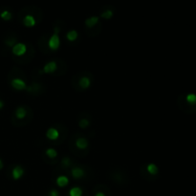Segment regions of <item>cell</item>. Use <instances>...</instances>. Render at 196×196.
<instances>
[{"label": "cell", "instance_id": "cell-1", "mask_svg": "<svg viewBox=\"0 0 196 196\" xmlns=\"http://www.w3.org/2000/svg\"><path fill=\"white\" fill-rule=\"evenodd\" d=\"M182 106L189 113L196 112V94L187 93L182 98Z\"/></svg>", "mask_w": 196, "mask_h": 196}, {"label": "cell", "instance_id": "cell-2", "mask_svg": "<svg viewBox=\"0 0 196 196\" xmlns=\"http://www.w3.org/2000/svg\"><path fill=\"white\" fill-rule=\"evenodd\" d=\"M58 32H59V29L57 27H56L55 30H54V34L52 35V37H50V39L48 41V46L53 51H56L59 48V45H60V39H59Z\"/></svg>", "mask_w": 196, "mask_h": 196}, {"label": "cell", "instance_id": "cell-3", "mask_svg": "<svg viewBox=\"0 0 196 196\" xmlns=\"http://www.w3.org/2000/svg\"><path fill=\"white\" fill-rule=\"evenodd\" d=\"M27 51V46L24 43H17L13 45L12 47V53L13 55H16L17 56H23Z\"/></svg>", "mask_w": 196, "mask_h": 196}, {"label": "cell", "instance_id": "cell-4", "mask_svg": "<svg viewBox=\"0 0 196 196\" xmlns=\"http://www.w3.org/2000/svg\"><path fill=\"white\" fill-rule=\"evenodd\" d=\"M12 86L17 90H24L27 88L26 82L21 79H13L12 81Z\"/></svg>", "mask_w": 196, "mask_h": 196}, {"label": "cell", "instance_id": "cell-5", "mask_svg": "<svg viewBox=\"0 0 196 196\" xmlns=\"http://www.w3.org/2000/svg\"><path fill=\"white\" fill-rule=\"evenodd\" d=\"M22 22L26 27H34L37 23V20L33 14H26V16L23 17Z\"/></svg>", "mask_w": 196, "mask_h": 196}, {"label": "cell", "instance_id": "cell-6", "mask_svg": "<svg viewBox=\"0 0 196 196\" xmlns=\"http://www.w3.org/2000/svg\"><path fill=\"white\" fill-rule=\"evenodd\" d=\"M12 178L14 180H19L23 175H24V169L20 165H17L16 168H13L12 172Z\"/></svg>", "mask_w": 196, "mask_h": 196}, {"label": "cell", "instance_id": "cell-7", "mask_svg": "<svg viewBox=\"0 0 196 196\" xmlns=\"http://www.w3.org/2000/svg\"><path fill=\"white\" fill-rule=\"evenodd\" d=\"M57 68V64L56 61H50L48 62L47 64H45L44 67H43V72L46 73V74H51V73H54Z\"/></svg>", "mask_w": 196, "mask_h": 196}, {"label": "cell", "instance_id": "cell-8", "mask_svg": "<svg viewBox=\"0 0 196 196\" xmlns=\"http://www.w3.org/2000/svg\"><path fill=\"white\" fill-rule=\"evenodd\" d=\"M59 136V132L57 129H56L55 127H51L47 130L46 132V137L49 140H56Z\"/></svg>", "mask_w": 196, "mask_h": 196}, {"label": "cell", "instance_id": "cell-9", "mask_svg": "<svg viewBox=\"0 0 196 196\" xmlns=\"http://www.w3.org/2000/svg\"><path fill=\"white\" fill-rule=\"evenodd\" d=\"M56 183L59 188H64L69 184V179H68V177H66L64 175L58 176L56 180Z\"/></svg>", "mask_w": 196, "mask_h": 196}, {"label": "cell", "instance_id": "cell-10", "mask_svg": "<svg viewBox=\"0 0 196 196\" xmlns=\"http://www.w3.org/2000/svg\"><path fill=\"white\" fill-rule=\"evenodd\" d=\"M71 174H72V176L75 179H81V178H82L84 176L85 171L82 169H81V168H74L71 170Z\"/></svg>", "mask_w": 196, "mask_h": 196}, {"label": "cell", "instance_id": "cell-11", "mask_svg": "<svg viewBox=\"0 0 196 196\" xmlns=\"http://www.w3.org/2000/svg\"><path fill=\"white\" fill-rule=\"evenodd\" d=\"M99 22L98 17H90L85 20V25L87 28H93L95 25H97Z\"/></svg>", "mask_w": 196, "mask_h": 196}, {"label": "cell", "instance_id": "cell-12", "mask_svg": "<svg viewBox=\"0 0 196 196\" xmlns=\"http://www.w3.org/2000/svg\"><path fill=\"white\" fill-rule=\"evenodd\" d=\"M88 141L85 138H78L76 141V146L80 149H85L86 147H88Z\"/></svg>", "mask_w": 196, "mask_h": 196}, {"label": "cell", "instance_id": "cell-13", "mask_svg": "<svg viewBox=\"0 0 196 196\" xmlns=\"http://www.w3.org/2000/svg\"><path fill=\"white\" fill-rule=\"evenodd\" d=\"M113 13H114L113 10L110 9V8H108V7H106V8H105V9L100 12V17H101L102 18H104V19H110V18L113 17Z\"/></svg>", "mask_w": 196, "mask_h": 196}, {"label": "cell", "instance_id": "cell-14", "mask_svg": "<svg viewBox=\"0 0 196 196\" xmlns=\"http://www.w3.org/2000/svg\"><path fill=\"white\" fill-rule=\"evenodd\" d=\"M16 117L17 118V119H24L25 117H26V115H27V110H26V108L25 107H23V106H19V107H17V110H16Z\"/></svg>", "mask_w": 196, "mask_h": 196}, {"label": "cell", "instance_id": "cell-15", "mask_svg": "<svg viewBox=\"0 0 196 196\" xmlns=\"http://www.w3.org/2000/svg\"><path fill=\"white\" fill-rule=\"evenodd\" d=\"M79 83H80V85H81V88L87 89V88L90 87V85H91V81H90L89 78H87V77H82L80 80V82Z\"/></svg>", "mask_w": 196, "mask_h": 196}, {"label": "cell", "instance_id": "cell-16", "mask_svg": "<svg viewBox=\"0 0 196 196\" xmlns=\"http://www.w3.org/2000/svg\"><path fill=\"white\" fill-rule=\"evenodd\" d=\"M146 169L150 174H152V175H156L159 172V169L155 164H148L146 167Z\"/></svg>", "mask_w": 196, "mask_h": 196}, {"label": "cell", "instance_id": "cell-17", "mask_svg": "<svg viewBox=\"0 0 196 196\" xmlns=\"http://www.w3.org/2000/svg\"><path fill=\"white\" fill-rule=\"evenodd\" d=\"M78 37H79V34L76 30H71V31H69L66 35V37L69 41H75L78 38Z\"/></svg>", "mask_w": 196, "mask_h": 196}, {"label": "cell", "instance_id": "cell-18", "mask_svg": "<svg viewBox=\"0 0 196 196\" xmlns=\"http://www.w3.org/2000/svg\"><path fill=\"white\" fill-rule=\"evenodd\" d=\"M82 189L79 187H74L69 190V196H81Z\"/></svg>", "mask_w": 196, "mask_h": 196}, {"label": "cell", "instance_id": "cell-19", "mask_svg": "<svg viewBox=\"0 0 196 196\" xmlns=\"http://www.w3.org/2000/svg\"><path fill=\"white\" fill-rule=\"evenodd\" d=\"M0 17H1L2 19H4V20H6V21H9V20L12 19V14L10 11L4 10V11H2L1 12H0Z\"/></svg>", "mask_w": 196, "mask_h": 196}, {"label": "cell", "instance_id": "cell-20", "mask_svg": "<svg viewBox=\"0 0 196 196\" xmlns=\"http://www.w3.org/2000/svg\"><path fill=\"white\" fill-rule=\"evenodd\" d=\"M45 153H46V155L49 158H51V159H54V158H56L57 156L56 150L54 149V148H48V149H46V152H45Z\"/></svg>", "mask_w": 196, "mask_h": 196}, {"label": "cell", "instance_id": "cell-21", "mask_svg": "<svg viewBox=\"0 0 196 196\" xmlns=\"http://www.w3.org/2000/svg\"><path fill=\"white\" fill-rule=\"evenodd\" d=\"M89 125H90L89 120H86V119H82V120H81V122H80V126H81V128H86V127L89 126Z\"/></svg>", "mask_w": 196, "mask_h": 196}, {"label": "cell", "instance_id": "cell-22", "mask_svg": "<svg viewBox=\"0 0 196 196\" xmlns=\"http://www.w3.org/2000/svg\"><path fill=\"white\" fill-rule=\"evenodd\" d=\"M61 163H62L63 165H65V167H68V165L70 164V159H69L68 157H65V158L62 159Z\"/></svg>", "mask_w": 196, "mask_h": 196}, {"label": "cell", "instance_id": "cell-23", "mask_svg": "<svg viewBox=\"0 0 196 196\" xmlns=\"http://www.w3.org/2000/svg\"><path fill=\"white\" fill-rule=\"evenodd\" d=\"M49 196H59V192L56 189H52L49 192Z\"/></svg>", "mask_w": 196, "mask_h": 196}, {"label": "cell", "instance_id": "cell-24", "mask_svg": "<svg viewBox=\"0 0 196 196\" xmlns=\"http://www.w3.org/2000/svg\"><path fill=\"white\" fill-rule=\"evenodd\" d=\"M95 196H105V195H104L103 192H100H100H97V193L95 194Z\"/></svg>", "mask_w": 196, "mask_h": 196}, {"label": "cell", "instance_id": "cell-25", "mask_svg": "<svg viewBox=\"0 0 196 196\" xmlns=\"http://www.w3.org/2000/svg\"><path fill=\"white\" fill-rule=\"evenodd\" d=\"M3 107H4V102L1 100H0V109H2Z\"/></svg>", "mask_w": 196, "mask_h": 196}, {"label": "cell", "instance_id": "cell-26", "mask_svg": "<svg viewBox=\"0 0 196 196\" xmlns=\"http://www.w3.org/2000/svg\"><path fill=\"white\" fill-rule=\"evenodd\" d=\"M3 169V162L0 160V170H1Z\"/></svg>", "mask_w": 196, "mask_h": 196}]
</instances>
